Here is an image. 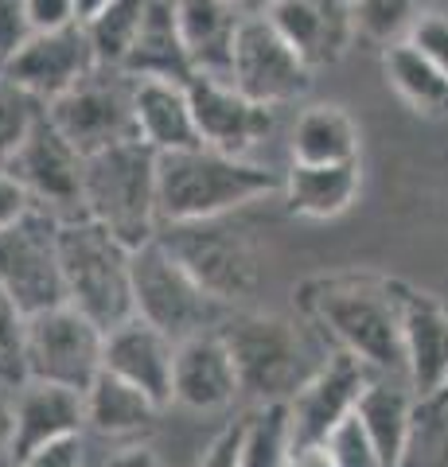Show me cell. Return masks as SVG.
<instances>
[{
    "instance_id": "cell-39",
    "label": "cell",
    "mask_w": 448,
    "mask_h": 467,
    "mask_svg": "<svg viewBox=\"0 0 448 467\" xmlns=\"http://www.w3.org/2000/svg\"><path fill=\"white\" fill-rule=\"evenodd\" d=\"M16 467H86V444H82V436H67L59 444L32 451V456L20 460Z\"/></svg>"
},
{
    "instance_id": "cell-5",
    "label": "cell",
    "mask_w": 448,
    "mask_h": 467,
    "mask_svg": "<svg viewBox=\"0 0 448 467\" xmlns=\"http://www.w3.org/2000/svg\"><path fill=\"white\" fill-rule=\"evenodd\" d=\"M223 339L234 355L242 393L254 398L257 405L269 401H288L297 386L320 367H308V347L300 339V331L281 316H230L219 324Z\"/></svg>"
},
{
    "instance_id": "cell-30",
    "label": "cell",
    "mask_w": 448,
    "mask_h": 467,
    "mask_svg": "<svg viewBox=\"0 0 448 467\" xmlns=\"http://www.w3.org/2000/svg\"><path fill=\"white\" fill-rule=\"evenodd\" d=\"M144 8H149V0H109L94 20L82 24L98 67H125V58L133 51L137 32L144 24Z\"/></svg>"
},
{
    "instance_id": "cell-1",
    "label": "cell",
    "mask_w": 448,
    "mask_h": 467,
    "mask_svg": "<svg viewBox=\"0 0 448 467\" xmlns=\"http://www.w3.org/2000/svg\"><path fill=\"white\" fill-rule=\"evenodd\" d=\"M281 183L266 164L245 156H230L207 144L156 156V199H161V226L203 223V218L234 214L250 202L281 192Z\"/></svg>"
},
{
    "instance_id": "cell-16",
    "label": "cell",
    "mask_w": 448,
    "mask_h": 467,
    "mask_svg": "<svg viewBox=\"0 0 448 467\" xmlns=\"http://www.w3.org/2000/svg\"><path fill=\"white\" fill-rule=\"evenodd\" d=\"M82 429H86L82 389H67L51 382H24L12 389V441H8L12 467L47 444H59L67 436H82Z\"/></svg>"
},
{
    "instance_id": "cell-32",
    "label": "cell",
    "mask_w": 448,
    "mask_h": 467,
    "mask_svg": "<svg viewBox=\"0 0 448 467\" xmlns=\"http://www.w3.org/2000/svg\"><path fill=\"white\" fill-rule=\"evenodd\" d=\"M351 8L355 32L382 43V47L406 39L410 27L417 24V0H351Z\"/></svg>"
},
{
    "instance_id": "cell-31",
    "label": "cell",
    "mask_w": 448,
    "mask_h": 467,
    "mask_svg": "<svg viewBox=\"0 0 448 467\" xmlns=\"http://www.w3.org/2000/svg\"><path fill=\"white\" fill-rule=\"evenodd\" d=\"M43 101L36 94H27L24 86L8 82L0 75V164H8L20 152V144L32 133V125L43 117Z\"/></svg>"
},
{
    "instance_id": "cell-20",
    "label": "cell",
    "mask_w": 448,
    "mask_h": 467,
    "mask_svg": "<svg viewBox=\"0 0 448 467\" xmlns=\"http://www.w3.org/2000/svg\"><path fill=\"white\" fill-rule=\"evenodd\" d=\"M401 355L417 398H437L448 382V312L425 292L401 288Z\"/></svg>"
},
{
    "instance_id": "cell-6",
    "label": "cell",
    "mask_w": 448,
    "mask_h": 467,
    "mask_svg": "<svg viewBox=\"0 0 448 467\" xmlns=\"http://www.w3.org/2000/svg\"><path fill=\"white\" fill-rule=\"evenodd\" d=\"M223 308L226 304L214 300L161 238L133 250V316L144 324L168 331L180 343L195 331L219 327Z\"/></svg>"
},
{
    "instance_id": "cell-8",
    "label": "cell",
    "mask_w": 448,
    "mask_h": 467,
    "mask_svg": "<svg viewBox=\"0 0 448 467\" xmlns=\"http://www.w3.org/2000/svg\"><path fill=\"white\" fill-rule=\"evenodd\" d=\"M27 382H51L67 389H86L102 374L106 331L82 316L75 304H55L27 316Z\"/></svg>"
},
{
    "instance_id": "cell-42",
    "label": "cell",
    "mask_w": 448,
    "mask_h": 467,
    "mask_svg": "<svg viewBox=\"0 0 448 467\" xmlns=\"http://www.w3.org/2000/svg\"><path fill=\"white\" fill-rule=\"evenodd\" d=\"M102 467H164V463L156 460L149 448H125V451H118V456H109Z\"/></svg>"
},
{
    "instance_id": "cell-28",
    "label": "cell",
    "mask_w": 448,
    "mask_h": 467,
    "mask_svg": "<svg viewBox=\"0 0 448 467\" xmlns=\"http://www.w3.org/2000/svg\"><path fill=\"white\" fill-rule=\"evenodd\" d=\"M382 70H386V82L398 90V98L417 113H429V117L448 113V75L429 55L417 51L410 39H398L382 51Z\"/></svg>"
},
{
    "instance_id": "cell-11",
    "label": "cell",
    "mask_w": 448,
    "mask_h": 467,
    "mask_svg": "<svg viewBox=\"0 0 448 467\" xmlns=\"http://www.w3.org/2000/svg\"><path fill=\"white\" fill-rule=\"evenodd\" d=\"M230 82L266 106H285L308 94L312 67L300 58L288 39L269 24L266 12L242 16L234 36V58H230Z\"/></svg>"
},
{
    "instance_id": "cell-41",
    "label": "cell",
    "mask_w": 448,
    "mask_h": 467,
    "mask_svg": "<svg viewBox=\"0 0 448 467\" xmlns=\"http://www.w3.org/2000/svg\"><path fill=\"white\" fill-rule=\"evenodd\" d=\"M293 467H336L328 441H293Z\"/></svg>"
},
{
    "instance_id": "cell-21",
    "label": "cell",
    "mask_w": 448,
    "mask_h": 467,
    "mask_svg": "<svg viewBox=\"0 0 448 467\" xmlns=\"http://www.w3.org/2000/svg\"><path fill=\"white\" fill-rule=\"evenodd\" d=\"M133 117H137V140H144L152 152H180L203 144L187 82L133 78Z\"/></svg>"
},
{
    "instance_id": "cell-29",
    "label": "cell",
    "mask_w": 448,
    "mask_h": 467,
    "mask_svg": "<svg viewBox=\"0 0 448 467\" xmlns=\"http://www.w3.org/2000/svg\"><path fill=\"white\" fill-rule=\"evenodd\" d=\"M242 467H293V429L285 401L257 405L242 420Z\"/></svg>"
},
{
    "instance_id": "cell-10",
    "label": "cell",
    "mask_w": 448,
    "mask_h": 467,
    "mask_svg": "<svg viewBox=\"0 0 448 467\" xmlns=\"http://www.w3.org/2000/svg\"><path fill=\"white\" fill-rule=\"evenodd\" d=\"M47 117L82 156H94L121 140H137L133 78L121 67H94L78 86L51 101Z\"/></svg>"
},
{
    "instance_id": "cell-13",
    "label": "cell",
    "mask_w": 448,
    "mask_h": 467,
    "mask_svg": "<svg viewBox=\"0 0 448 467\" xmlns=\"http://www.w3.org/2000/svg\"><path fill=\"white\" fill-rule=\"evenodd\" d=\"M8 168L24 180V187L32 192V199L39 207L55 211L59 218L82 214L86 156L55 129L47 109H43V117L32 125V133H27V140L20 144V152L8 160Z\"/></svg>"
},
{
    "instance_id": "cell-40",
    "label": "cell",
    "mask_w": 448,
    "mask_h": 467,
    "mask_svg": "<svg viewBox=\"0 0 448 467\" xmlns=\"http://www.w3.org/2000/svg\"><path fill=\"white\" fill-rule=\"evenodd\" d=\"M199 467H242V420L214 436V444L203 451Z\"/></svg>"
},
{
    "instance_id": "cell-25",
    "label": "cell",
    "mask_w": 448,
    "mask_h": 467,
    "mask_svg": "<svg viewBox=\"0 0 448 467\" xmlns=\"http://www.w3.org/2000/svg\"><path fill=\"white\" fill-rule=\"evenodd\" d=\"M359 187H363L359 160H347V164H297L293 160L281 192L293 214L324 223V218H339L343 211H351Z\"/></svg>"
},
{
    "instance_id": "cell-24",
    "label": "cell",
    "mask_w": 448,
    "mask_h": 467,
    "mask_svg": "<svg viewBox=\"0 0 448 467\" xmlns=\"http://www.w3.org/2000/svg\"><path fill=\"white\" fill-rule=\"evenodd\" d=\"M129 78H172V82H192V58L183 51L180 20H176V0H149L144 24L137 32L133 51L125 58Z\"/></svg>"
},
{
    "instance_id": "cell-33",
    "label": "cell",
    "mask_w": 448,
    "mask_h": 467,
    "mask_svg": "<svg viewBox=\"0 0 448 467\" xmlns=\"http://www.w3.org/2000/svg\"><path fill=\"white\" fill-rule=\"evenodd\" d=\"M27 312L0 288V389H16L27 382Z\"/></svg>"
},
{
    "instance_id": "cell-37",
    "label": "cell",
    "mask_w": 448,
    "mask_h": 467,
    "mask_svg": "<svg viewBox=\"0 0 448 467\" xmlns=\"http://www.w3.org/2000/svg\"><path fill=\"white\" fill-rule=\"evenodd\" d=\"M32 36V20H27V0H0V63Z\"/></svg>"
},
{
    "instance_id": "cell-17",
    "label": "cell",
    "mask_w": 448,
    "mask_h": 467,
    "mask_svg": "<svg viewBox=\"0 0 448 467\" xmlns=\"http://www.w3.org/2000/svg\"><path fill=\"white\" fill-rule=\"evenodd\" d=\"M242 398L234 355L223 331H195L176 343V378H172V401L192 413H219Z\"/></svg>"
},
{
    "instance_id": "cell-19",
    "label": "cell",
    "mask_w": 448,
    "mask_h": 467,
    "mask_svg": "<svg viewBox=\"0 0 448 467\" xmlns=\"http://www.w3.org/2000/svg\"><path fill=\"white\" fill-rule=\"evenodd\" d=\"M266 16L312 70L343 58L355 36L351 0H273Z\"/></svg>"
},
{
    "instance_id": "cell-27",
    "label": "cell",
    "mask_w": 448,
    "mask_h": 467,
    "mask_svg": "<svg viewBox=\"0 0 448 467\" xmlns=\"http://www.w3.org/2000/svg\"><path fill=\"white\" fill-rule=\"evenodd\" d=\"M297 164H347L359 160V129L343 106H312L293 125Z\"/></svg>"
},
{
    "instance_id": "cell-7",
    "label": "cell",
    "mask_w": 448,
    "mask_h": 467,
    "mask_svg": "<svg viewBox=\"0 0 448 467\" xmlns=\"http://www.w3.org/2000/svg\"><path fill=\"white\" fill-rule=\"evenodd\" d=\"M161 242L219 304H238L262 285V261L250 238L226 223V214L203 218V223H172L164 226Z\"/></svg>"
},
{
    "instance_id": "cell-14",
    "label": "cell",
    "mask_w": 448,
    "mask_h": 467,
    "mask_svg": "<svg viewBox=\"0 0 448 467\" xmlns=\"http://www.w3.org/2000/svg\"><path fill=\"white\" fill-rule=\"evenodd\" d=\"M94 67L98 58L90 51V39H86V27L70 24L59 27V32H32L0 63V75L24 86L27 94H36L43 106H51L70 86H78Z\"/></svg>"
},
{
    "instance_id": "cell-3",
    "label": "cell",
    "mask_w": 448,
    "mask_h": 467,
    "mask_svg": "<svg viewBox=\"0 0 448 467\" xmlns=\"http://www.w3.org/2000/svg\"><path fill=\"white\" fill-rule=\"evenodd\" d=\"M156 156L144 140H121L86 156L82 214L106 226L129 250L161 238V199H156Z\"/></svg>"
},
{
    "instance_id": "cell-22",
    "label": "cell",
    "mask_w": 448,
    "mask_h": 467,
    "mask_svg": "<svg viewBox=\"0 0 448 467\" xmlns=\"http://www.w3.org/2000/svg\"><path fill=\"white\" fill-rule=\"evenodd\" d=\"M176 20H180V39L195 75L230 78V58H234V36H238L242 12L230 0H176Z\"/></svg>"
},
{
    "instance_id": "cell-34",
    "label": "cell",
    "mask_w": 448,
    "mask_h": 467,
    "mask_svg": "<svg viewBox=\"0 0 448 467\" xmlns=\"http://www.w3.org/2000/svg\"><path fill=\"white\" fill-rule=\"evenodd\" d=\"M328 448H331V456H336V467H386L379 448H374V441L363 429V420L355 413L331 429Z\"/></svg>"
},
{
    "instance_id": "cell-23",
    "label": "cell",
    "mask_w": 448,
    "mask_h": 467,
    "mask_svg": "<svg viewBox=\"0 0 448 467\" xmlns=\"http://www.w3.org/2000/svg\"><path fill=\"white\" fill-rule=\"evenodd\" d=\"M413 398L417 393L410 389L406 378L394 374H370V382L359 393L355 417L363 420V429L386 467L406 463V448L413 432Z\"/></svg>"
},
{
    "instance_id": "cell-2",
    "label": "cell",
    "mask_w": 448,
    "mask_h": 467,
    "mask_svg": "<svg viewBox=\"0 0 448 467\" xmlns=\"http://www.w3.org/2000/svg\"><path fill=\"white\" fill-rule=\"evenodd\" d=\"M305 308L339 350L374 374L406 378L401 355V288L374 276H336L305 288Z\"/></svg>"
},
{
    "instance_id": "cell-9",
    "label": "cell",
    "mask_w": 448,
    "mask_h": 467,
    "mask_svg": "<svg viewBox=\"0 0 448 467\" xmlns=\"http://www.w3.org/2000/svg\"><path fill=\"white\" fill-rule=\"evenodd\" d=\"M59 223L47 207H32L20 223L0 230V288L36 316L55 304H67L63 261H59Z\"/></svg>"
},
{
    "instance_id": "cell-4",
    "label": "cell",
    "mask_w": 448,
    "mask_h": 467,
    "mask_svg": "<svg viewBox=\"0 0 448 467\" xmlns=\"http://www.w3.org/2000/svg\"><path fill=\"white\" fill-rule=\"evenodd\" d=\"M67 304L109 331L133 316V250L86 214L59 223Z\"/></svg>"
},
{
    "instance_id": "cell-45",
    "label": "cell",
    "mask_w": 448,
    "mask_h": 467,
    "mask_svg": "<svg viewBox=\"0 0 448 467\" xmlns=\"http://www.w3.org/2000/svg\"><path fill=\"white\" fill-rule=\"evenodd\" d=\"M230 5H234V8L242 12V16H254V12H266V8L273 5V0H230Z\"/></svg>"
},
{
    "instance_id": "cell-12",
    "label": "cell",
    "mask_w": 448,
    "mask_h": 467,
    "mask_svg": "<svg viewBox=\"0 0 448 467\" xmlns=\"http://www.w3.org/2000/svg\"><path fill=\"white\" fill-rule=\"evenodd\" d=\"M187 94H192L195 125L207 149L245 156L257 144H266L277 129V106H266V101L242 94L230 78L195 75L187 82Z\"/></svg>"
},
{
    "instance_id": "cell-15",
    "label": "cell",
    "mask_w": 448,
    "mask_h": 467,
    "mask_svg": "<svg viewBox=\"0 0 448 467\" xmlns=\"http://www.w3.org/2000/svg\"><path fill=\"white\" fill-rule=\"evenodd\" d=\"M370 374L374 370L363 367L355 355H347V350H336L331 358H324L285 401L293 441H328L331 429L355 413L359 393L370 382Z\"/></svg>"
},
{
    "instance_id": "cell-43",
    "label": "cell",
    "mask_w": 448,
    "mask_h": 467,
    "mask_svg": "<svg viewBox=\"0 0 448 467\" xmlns=\"http://www.w3.org/2000/svg\"><path fill=\"white\" fill-rule=\"evenodd\" d=\"M12 441V398H0V451H8Z\"/></svg>"
},
{
    "instance_id": "cell-36",
    "label": "cell",
    "mask_w": 448,
    "mask_h": 467,
    "mask_svg": "<svg viewBox=\"0 0 448 467\" xmlns=\"http://www.w3.org/2000/svg\"><path fill=\"white\" fill-rule=\"evenodd\" d=\"M32 207H39V202L24 187V180L8 164H0V230L12 226V223H20V218Z\"/></svg>"
},
{
    "instance_id": "cell-35",
    "label": "cell",
    "mask_w": 448,
    "mask_h": 467,
    "mask_svg": "<svg viewBox=\"0 0 448 467\" xmlns=\"http://www.w3.org/2000/svg\"><path fill=\"white\" fill-rule=\"evenodd\" d=\"M406 39L448 75V12H425V16H417Z\"/></svg>"
},
{
    "instance_id": "cell-18",
    "label": "cell",
    "mask_w": 448,
    "mask_h": 467,
    "mask_svg": "<svg viewBox=\"0 0 448 467\" xmlns=\"http://www.w3.org/2000/svg\"><path fill=\"white\" fill-rule=\"evenodd\" d=\"M102 370L133 382L161 409H168L172 405V378H176V339L161 327L144 324L141 316H129L125 324L106 331Z\"/></svg>"
},
{
    "instance_id": "cell-38",
    "label": "cell",
    "mask_w": 448,
    "mask_h": 467,
    "mask_svg": "<svg viewBox=\"0 0 448 467\" xmlns=\"http://www.w3.org/2000/svg\"><path fill=\"white\" fill-rule=\"evenodd\" d=\"M27 20H32V32H59L78 24V8L75 0H27Z\"/></svg>"
},
{
    "instance_id": "cell-26",
    "label": "cell",
    "mask_w": 448,
    "mask_h": 467,
    "mask_svg": "<svg viewBox=\"0 0 448 467\" xmlns=\"http://www.w3.org/2000/svg\"><path fill=\"white\" fill-rule=\"evenodd\" d=\"M82 398H86V429H94L98 436H109V441H129V436L149 432L156 425V417H161V405L149 393L109 370L98 374L82 389Z\"/></svg>"
},
{
    "instance_id": "cell-46",
    "label": "cell",
    "mask_w": 448,
    "mask_h": 467,
    "mask_svg": "<svg viewBox=\"0 0 448 467\" xmlns=\"http://www.w3.org/2000/svg\"><path fill=\"white\" fill-rule=\"evenodd\" d=\"M437 401H441V405H448V382L441 386V393H437Z\"/></svg>"
},
{
    "instance_id": "cell-44",
    "label": "cell",
    "mask_w": 448,
    "mask_h": 467,
    "mask_svg": "<svg viewBox=\"0 0 448 467\" xmlns=\"http://www.w3.org/2000/svg\"><path fill=\"white\" fill-rule=\"evenodd\" d=\"M109 5V0H75V8H78V24H86V20H94L98 12H102Z\"/></svg>"
}]
</instances>
